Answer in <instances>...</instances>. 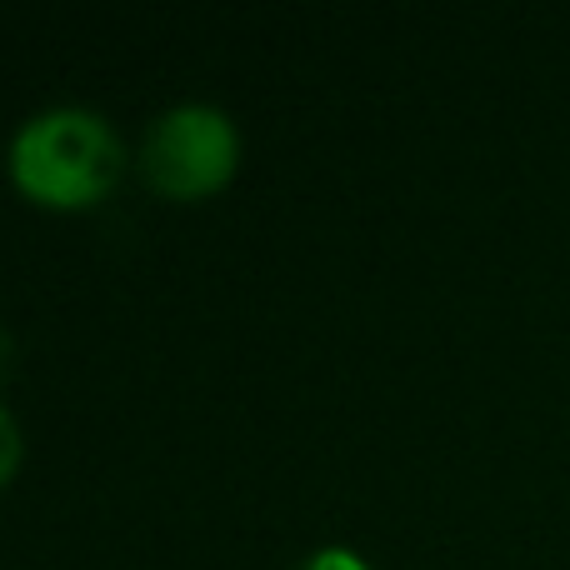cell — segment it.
I'll return each mask as SVG.
<instances>
[{
  "mask_svg": "<svg viewBox=\"0 0 570 570\" xmlns=\"http://www.w3.org/2000/svg\"><path fill=\"white\" fill-rule=\"evenodd\" d=\"M295 570H371V566H365L351 546H321V551H311Z\"/></svg>",
  "mask_w": 570,
  "mask_h": 570,
  "instance_id": "3957f363",
  "label": "cell"
},
{
  "mask_svg": "<svg viewBox=\"0 0 570 570\" xmlns=\"http://www.w3.org/2000/svg\"><path fill=\"white\" fill-rule=\"evenodd\" d=\"M16 461H20V431H16V415L0 405V481L16 471Z\"/></svg>",
  "mask_w": 570,
  "mask_h": 570,
  "instance_id": "277c9868",
  "label": "cell"
},
{
  "mask_svg": "<svg viewBox=\"0 0 570 570\" xmlns=\"http://www.w3.org/2000/svg\"><path fill=\"white\" fill-rule=\"evenodd\" d=\"M236 120L210 100H180L160 110L140 146V170L170 196H200L236 166Z\"/></svg>",
  "mask_w": 570,
  "mask_h": 570,
  "instance_id": "7a4b0ae2",
  "label": "cell"
},
{
  "mask_svg": "<svg viewBox=\"0 0 570 570\" xmlns=\"http://www.w3.org/2000/svg\"><path fill=\"white\" fill-rule=\"evenodd\" d=\"M10 170L20 190L56 206L96 200L120 170V140L90 106H46L10 140Z\"/></svg>",
  "mask_w": 570,
  "mask_h": 570,
  "instance_id": "6da1fadb",
  "label": "cell"
}]
</instances>
